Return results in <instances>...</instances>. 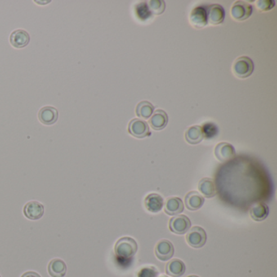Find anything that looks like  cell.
Listing matches in <instances>:
<instances>
[{
    "instance_id": "8fae6325",
    "label": "cell",
    "mask_w": 277,
    "mask_h": 277,
    "mask_svg": "<svg viewBox=\"0 0 277 277\" xmlns=\"http://www.w3.org/2000/svg\"><path fill=\"white\" fill-rule=\"evenodd\" d=\"M215 155L220 162H226L236 156V150L231 144L220 142L215 148Z\"/></svg>"
},
{
    "instance_id": "603a6c76",
    "label": "cell",
    "mask_w": 277,
    "mask_h": 277,
    "mask_svg": "<svg viewBox=\"0 0 277 277\" xmlns=\"http://www.w3.org/2000/svg\"><path fill=\"white\" fill-rule=\"evenodd\" d=\"M154 107L150 102L141 101L136 107V114L142 119H149L154 113Z\"/></svg>"
},
{
    "instance_id": "2e32d148",
    "label": "cell",
    "mask_w": 277,
    "mask_h": 277,
    "mask_svg": "<svg viewBox=\"0 0 277 277\" xmlns=\"http://www.w3.org/2000/svg\"><path fill=\"white\" fill-rule=\"evenodd\" d=\"M184 211V204L180 198L177 197H172L167 198L165 202L164 211L165 213L169 216H177L180 215Z\"/></svg>"
},
{
    "instance_id": "8992f818",
    "label": "cell",
    "mask_w": 277,
    "mask_h": 277,
    "mask_svg": "<svg viewBox=\"0 0 277 277\" xmlns=\"http://www.w3.org/2000/svg\"><path fill=\"white\" fill-rule=\"evenodd\" d=\"M128 130L130 135L137 138H144L150 135L148 124L141 119H133L130 121Z\"/></svg>"
},
{
    "instance_id": "e0dca14e",
    "label": "cell",
    "mask_w": 277,
    "mask_h": 277,
    "mask_svg": "<svg viewBox=\"0 0 277 277\" xmlns=\"http://www.w3.org/2000/svg\"><path fill=\"white\" fill-rule=\"evenodd\" d=\"M67 265L64 260L54 259L48 264V273L51 277H64L66 275Z\"/></svg>"
},
{
    "instance_id": "44dd1931",
    "label": "cell",
    "mask_w": 277,
    "mask_h": 277,
    "mask_svg": "<svg viewBox=\"0 0 277 277\" xmlns=\"http://www.w3.org/2000/svg\"><path fill=\"white\" fill-rule=\"evenodd\" d=\"M198 189L207 198H213L216 195V185L212 179L202 178L198 183Z\"/></svg>"
},
{
    "instance_id": "3957f363",
    "label": "cell",
    "mask_w": 277,
    "mask_h": 277,
    "mask_svg": "<svg viewBox=\"0 0 277 277\" xmlns=\"http://www.w3.org/2000/svg\"><path fill=\"white\" fill-rule=\"evenodd\" d=\"M207 233L202 227L194 226L189 229L186 235V242L193 248H202L207 242Z\"/></svg>"
},
{
    "instance_id": "7402d4cb",
    "label": "cell",
    "mask_w": 277,
    "mask_h": 277,
    "mask_svg": "<svg viewBox=\"0 0 277 277\" xmlns=\"http://www.w3.org/2000/svg\"><path fill=\"white\" fill-rule=\"evenodd\" d=\"M185 138L186 141L191 145L200 143L202 139L204 138L201 126H194L189 127L185 132Z\"/></svg>"
},
{
    "instance_id": "ffe728a7",
    "label": "cell",
    "mask_w": 277,
    "mask_h": 277,
    "mask_svg": "<svg viewBox=\"0 0 277 277\" xmlns=\"http://www.w3.org/2000/svg\"><path fill=\"white\" fill-rule=\"evenodd\" d=\"M269 207L264 202L255 203L250 210V216L255 221H263L269 216Z\"/></svg>"
},
{
    "instance_id": "f1b7e54d",
    "label": "cell",
    "mask_w": 277,
    "mask_h": 277,
    "mask_svg": "<svg viewBox=\"0 0 277 277\" xmlns=\"http://www.w3.org/2000/svg\"><path fill=\"white\" fill-rule=\"evenodd\" d=\"M21 277H41V276L35 272H27L24 273Z\"/></svg>"
},
{
    "instance_id": "9c48e42d",
    "label": "cell",
    "mask_w": 277,
    "mask_h": 277,
    "mask_svg": "<svg viewBox=\"0 0 277 277\" xmlns=\"http://www.w3.org/2000/svg\"><path fill=\"white\" fill-rule=\"evenodd\" d=\"M44 206L37 201H31L24 205V215L31 220H38L43 216Z\"/></svg>"
},
{
    "instance_id": "83f0119b",
    "label": "cell",
    "mask_w": 277,
    "mask_h": 277,
    "mask_svg": "<svg viewBox=\"0 0 277 277\" xmlns=\"http://www.w3.org/2000/svg\"><path fill=\"white\" fill-rule=\"evenodd\" d=\"M276 2L273 0H259L256 1V6L260 11H269L275 7Z\"/></svg>"
},
{
    "instance_id": "5bb4252c",
    "label": "cell",
    "mask_w": 277,
    "mask_h": 277,
    "mask_svg": "<svg viewBox=\"0 0 277 277\" xmlns=\"http://www.w3.org/2000/svg\"><path fill=\"white\" fill-rule=\"evenodd\" d=\"M145 209L151 213H158L163 207V199L158 194H150L145 197L144 201Z\"/></svg>"
},
{
    "instance_id": "ac0fdd59",
    "label": "cell",
    "mask_w": 277,
    "mask_h": 277,
    "mask_svg": "<svg viewBox=\"0 0 277 277\" xmlns=\"http://www.w3.org/2000/svg\"><path fill=\"white\" fill-rule=\"evenodd\" d=\"M204 198L198 192H189L185 198V203L189 211H197L204 203Z\"/></svg>"
},
{
    "instance_id": "f546056e",
    "label": "cell",
    "mask_w": 277,
    "mask_h": 277,
    "mask_svg": "<svg viewBox=\"0 0 277 277\" xmlns=\"http://www.w3.org/2000/svg\"><path fill=\"white\" fill-rule=\"evenodd\" d=\"M198 277V276L192 275V276H189V277Z\"/></svg>"
},
{
    "instance_id": "4dcf8cb0",
    "label": "cell",
    "mask_w": 277,
    "mask_h": 277,
    "mask_svg": "<svg viewBox=\"0 0 277 277\" xmlns=\"http://www.w3.org/2000/svg\"><path fill=\"white\" fill-rule=\"evenodd\" d=\"M165 277V276H163V277Z\"/></svg>"
},
{
    "instance_id": "d6986e66",
    "label": "cell",
    "mask_w": 277,
    "mask_h": 277,
    "mask_svg": "<svg viewBox=\"0 0 277 277\" xmlns=\"http://www.w3.org/2000/svg\"><path fill=\"white\" fill-rule=\"evenodd\" d=\"M166 273L172 277H182L185 273V265L183 261L178 259H173L167 263L166 266Z\"/></svg>"
},
{
    "instance_id": "6da1fadb",
    "label": "cell",
    "mask_w": 277,
    "mask_h": 277,
    "mask_svg": "<svg viewBox=\"0 0 277 277\" xmlns=\"http://www.w3.org/2000/svg\"><path fill=\"white\" fill-rule=\"evenodd\" d=\"M114 251L119 260H130L138 251V244L134 238L124 237L117 241L115 245Z\"/></svg>"
},
{
    "instance_id": "5b68a950",
    "label": "cell",
    "mask_w": 277,
    "mask_h": 277,
    "mask_svg": "<svg viewBox=\"0 0 277 277\" xmlns=\"http://www.w3.org/2000/svg\"><path fill=\"white\" fill-rule=\"evenodd\" d=\"M253 13V7L250 3L244 1H237L231 8V15L237 20H247Z\"/></svg>"
},
{
    "instance_id": "7a4b0ae2",
    "label": "cell",
    "mask_w": 277,
    "mask_h": 277,
    "mask_svg": "<svg viewBox=\"0 0 277 277\" xmlns=\"http://www.w3.org/2000/svg\"><path fill=\"white\" fill-rule=\"evenodd\" d=\"M253 60L248 56H241L234 62L233 66V73L239 78H247L254 72Z\"/></svg>"
},
{
    "instance_id": "4316f807",
    "label": "cell",
    "mask_w": 277,
    "mask_h": 277,
    "mask_svg": "<svg viewBox=\"0 0 277 277\" xmlns=\"http://www.w3.org/2000/svg\"><path fill=\"white\" fill-rule=\"evenodd\" d=\"M158 272L154 266L144 267L139 271L138 277H158Z\"/></svg>"
},
{
    "instance_id": "4fadbf2b",
    "label": "cell",
    "mask_w": 277,
    "mask_h": 277,
    "mask_svg": "<svg viewBox=\"0 0 277 277\" xmlns=\"http://www.w3.org/2000/svg\"><path fill=\"white\" fill-rule=\"evenodd\" d=\"M30 41L29 33L24 29H15L10 35V43L15 48H24Z\"/></svg>"
},
{
    "instance_id": "52a82bcc",
    "label": "cell",
    "mask_w": 277,
    "mask_h": 277,
    "mask_svg": "<svg viewBox=\"0 0 277 277\" xmlns=\"http://www.w3.org/2000/svg\"><path fill=\"white\" fill-rule=\"evenodd\" d=\"M189 21L193 26L201 29L207 24V6L199 5L194 7L189 14Z\"/></svg>"
},
{
    "instance_id": "9a60e30c",
    "label": "cell",
    "mask_w": 277,
    "mask_h": 277,
    "mask_svg": "<svg viewBox=\"0 0 277 277\" xmlns=\"http://www.w3.org/2000/svg\"><path fill=\"white\" fill-rule=\"evenodd\" d=\"M149 123L153 130H163L168 123V117L167 113L163 110L158 109L152 114Z\"/></svg>"
},
{
    "instance_id": "30bf717a",
    "label": "cell",
    "mask_w": 277,
    "mask_h": 277,
    "mask_svg": "<svg viewBox=\"0 0 277 277\" xmlns=\"http://www.w3.org/2000/svg\"><path fill=\"white\" fill-rule=\"evenodd\" d=\"M155 255L161 261H167L172 259L174 255V247L168 240L163 239L157 243L155 247Z\"/></svg>"
},
{
    "instance_id": "cb8c5ba5",
    "label": "cell",
    "mask_w": 277,
    "mask_h": 277,
    "mask_svg": "<svg viewBox=\"0 0 277 277\" xmlns=\"http://www.w3.org/2000/svg\"><path fill=\"white\" fill-rule=\"evenodd\" d=\"M135 14L141 21L149 20L152 15L146 2H140L135 6Z\"/></svg>"
},
{
    "instance_id": "7c38bea8",
    "label": "cell",
    "mask_w": 277,
    "mask_h": 277,
    "mask_svg": "<svg viewBox=\"0 0 277 277\" xmlns=\"http://www.w3.org/2000/svg\"><path fill=\"white\" fill-rule=\"evenodd\" d=\"M38 117L41 123L45 126H51L57 121L59 113L57 109L54 107L46 106L40 109Z\"/></svg>"
},
{
    "instance_id": "484cf974",
    "label": "cell",
    "mask_w": 277,
    "mask_h": 277,
    "mask_svg": "<svg viewBox=\"0 0 277 277\" xmlns=\"http://www.w3.org/2000/svg\"><path fill=\"white\" fill-rule=\"evenodd\" d=\"M146 3L150 12L154 15H160L165 11L166 5L163 0H150L146 2Z\"/></svg>"
},
{
    "instance_id": "ba28073f",
    "label": "cell",
    "mask_w": 277,
    "mask_h": 277,
    "mask_svg": "<svg viewBox=\"0 0 277 277\" xmlns=\"http://www.w3.org/2000/svg\"><path fill=\"white\" fill-rule=\"evenodd\" d=\"M207 22L213 25L222 24L225 20V11L220 4H211L207 6Z\"/></svg>"
},
{
    "instance_id": "d4e9b609",
    "label": "cell",
    "mask_w": 277,
    "mask_h": 277,
    "mask_svg": "<svg viewBox=\"0 0 277 277\" xmlns=\"http://www.w3.org/2000/svg\"><path fill=\"white\" fill-rule=\"evenodd\" d=\"M201 128H202L203 137L207 139L214 138L219 134V129L216 124L207 122L203 124Z\"/></svg>"
},
{
    "instance_id": "277c9868",
    "label": "cell",
    "mask_w": 277,
    "mask_h": 277,
    "mask_svg": "<svg viewBox=\"0 0 277 277\" xmlns=\"http://www.w3.org/2000/svg\"><path fill=\"white\" fill-rule=\"evenodd\" d=\"M191 227V222L185 215H177L171 218L168 224V228L172 233L178 235H183L189 231Z\"/></svg>"
},
{
    "instance_id": "1f68e13d",
    "label": "cell",
    "mask_w": 277,
    "mask_h": 277,
    "mask_svg": "<svg viewBox=\"0 0 277 277\" xmlns=\"http://www.w3.org/2000/svg\"><path fill=\"white\" fill-rule=\"evenodd\" d=\"M0 277H1V276H0Z\"/></svg>"
}]
</instances>
